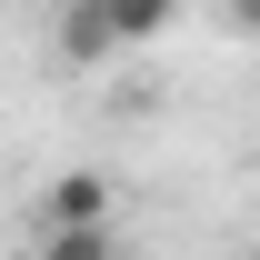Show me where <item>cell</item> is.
I'll use <instances>...</instances> for the list:
<instances>
[{
    "instance_id": "6da1fadb",
    "label": "cell",
    "mask_w": 260,
    "mask_h": 260,
    "mask_svg": "<svg viewBox=\"0 0 260 260\" xmlns=\"http://www.w3.org/2000/svg\"><path fill=\"white\" fill-rule=\"evenodd\" d=\"M120 210V190H110V170H60V180H40V230H90Z\"/></svg>"
},
{
    "instance_id": "7a4b0ae2",
    "label": "cell",
    "mask_w": 260,
    "mask_h": 260,
    "mask_svg": "<svg viewBox=\"0 0 260 260\" xmlns=\"http://www.w3.org/2000/svg\"><path fill=\"white\" fill-rule=\"evenodd\" d=\"M50 50H60V70H110V60H120V30H110V10H100V0H60Z\"/></svg>"
},
{
    "instance_id": "3957f363",
    "label": "cell",
    "mask_w": 260,
    "mask_h": 260,
    "mask_svg": "<svg viewBox=\"0 0 260 260\" xmlns=\"http://www.w3.org/2000/svg\"><path fill=\"white\" fill-rule=\"evenodd\" d=\"M30 260H130V240H120L110 220H90V230H40Z\"/></svg>"
},
{
    "instance_id": "277c9868",
    "label": "cell",
    "mask_w": 260,
    "mask_h": 260,
    "mask_svg": "<svg viewBox=\"0 0 260 260\" xmlns=\"http://www.w3.org/2000/svg\"><path fill=\"white\" fill-rule=\"evenodd\" d=\"M110 10V30H120V50H150V40L180 20V0H100Z\"/></svg>"
},
{
    "instance_id": "5b68a950",
    "label": "cell",
    "mask_w": 260,
    "mask_h": 260,
    "mask_svg": "<svg viewBox=\"0 0 260 260\" xmlns=\"http://www.w3.org/2000/svg\"><path fill=\"white\" fill-rule=\"evenodd\" d=\"M230 20H240V30H260V0H230Z\"/></svg>"
}]
</instances>
